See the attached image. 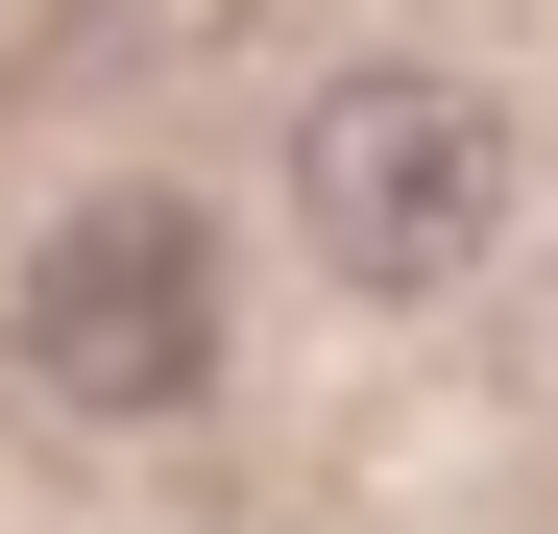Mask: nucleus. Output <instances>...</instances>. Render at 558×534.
I'll use <instances>...</instances> for the list:
<instances>
[{
  "label": "nucleus",
  "instance_id": "2",
  "mask_svg": "<svg viewBox=\"0 0 558 534\" xmlns=\"http://www.w3.org/2000/svg\"><path fill=\"white\" fill-rule=\"evenodd\" d=\"M25 389L49 413H195L219 389V243H195V195H73L25 243Z\"/></svg>",
  "mask_w": 558,
  "mask_h": 534
},
{
  "label": "nucleus",
  "instance_id": "1",
  "mask_svg": "<svg viewBox=\"0 0 558 534\" xmlns=\"http://www.w3.org/2000/svg\"><path fill=\"white\" fill-rule=\"evenodd\" d=\"M292 219L340 292H461L510 219V122L461 98V73H340V98L292 122Z\"/></svg>",
  "mask_w": 558,
  "mask_h": 534
}]
</instances>
